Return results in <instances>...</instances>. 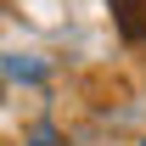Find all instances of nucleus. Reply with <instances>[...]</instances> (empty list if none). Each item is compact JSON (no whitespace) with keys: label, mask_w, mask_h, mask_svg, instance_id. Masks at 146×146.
Segmentation results:
<instances>
[{"label":"nucleus","mask_w":146,"mask_h":146,"mask_svg":"<svg viewBox=\"0 0 146 146\" xmlns=\"http://www.w3.org/2000/svg\"><path fill=\"white\" fill-rule=\"evenodd\" d=\"M112 23L129 45H146V0H112Z\"/></svg>","instance_id":"f257e3e1"}]
</instances>
